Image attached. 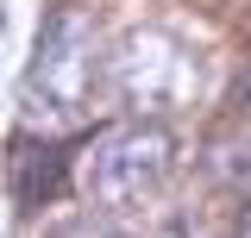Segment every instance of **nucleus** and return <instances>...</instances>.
<instances>
[{"instance_id": "nucleus-7", "label": "nucleus", "mask_w": 251, "mask_h": 238, "mask_svg": "<svg viewBox=\"0 0 251 238\" xmlns=\"http://www.w3.org/2000/svg\"><path fill=\"white\" fill-rule=\"evenodd\" d=\"M63 238H132V232L107 226V219H94V226H75V232H63Z\"/></svg>"}, {"instance_id": "nucleus-6", "label": "nucleus", "mask_w": 251, "mask_h": 238, "mask_svg": "<svg viewBox=\"0 0 251 238\" xmlns=\"http://www.w3.org/2000/svg\"><path fill=\"white\" fill-rule=\"evenodd\" d=\"M232 113H239V125H251V50H245V63L232 69Z\"/></svg>"}, {"instance_id": "nucleus-1", "label": "nucleus", "mask_w": 251, "mask_h": 238, "mask_svg": "<svg viewBox=\"0 0 251 238\" xmlns=\"http://www.w3.org/2000/svg\"><path fill=\"white\" fill-rule=\"evenodd\" d=\"M100 94H107V44L94 38L82 6H50L25 57V75H19V113L31 125L69 132L88 119Z\"/></svg>"}, {"instance_id": "nucleus-4", "label": "nucleus", "mask_w": 251, "mask_h": 238, "mask_svg": "<svg viewBox=\"0 0 251 238\" xmlns=\"http://www.w3.org/2000/svg\"><path fill=\"white\" fill-rule=\"evenodd\" d=\"M63 150L44 138H19L13 144V188H19V207H44L50 194H63Z\"/></svg>"}, {"instance_id": "nucleus-8", "label": "nucleus", "mask_w": 251, "mask_h": 238, "mask_svg": "<svg viewBox=\"0 0 251 238\" xmlns=\"http://www.w3.org/2000/svg\"><path fill=\"white\" fill-rule=\"evenodd\" d=\"M232 238H251V201L239 207V226H232Z\"/></svg>"}, {"instance_id": "nucleus-5", "label": "nucleus", "mask_w": 251, "mask_h": 238, "mask_svg": "<svg viewBox=\"0 0 251 238\" xmlns=\"http://www.w3.org/2000/svg\"><path fill=\"white\" fill-rule=\"evenodd\" d=\"M207 169L220 182H251V125H232L207 144Z\"/></svg>"}, {"instance_id": "nucleus-2", "label": "nucleus", "mask_w": 251, "mask_h": 238, "mask_svg": "<svg viewBox=\"0 0 251 238\" xmlns=\"http://www.w3.org/2000/svg\"><path fill=\"white\" fill-rule=\"evenodd\" d=\"M107 94L132 119H176L201 100V44L176 19H132L107 38Z\"/></svg>"}, {"instance_id": "nucleus-3", "label": "nucleus", "mask_w": 251, "mask_h": 238, "mask_svg": "<svg viewBox=\"0 0 251 238\" xmlns=\"http://www.w3.org/2000/svg\"><path fill=\"white\" fill-rule=\"evenodd\" d=\"M182 176V138L170 132V119H126L107 125L75 163V182L100 213H145L157 207Z\"/></svg>"}]
</instances>
